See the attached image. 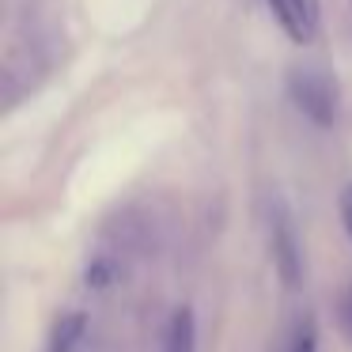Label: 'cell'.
<instances>
[{"label": "cell", "mask_w": 352, "mask_h": 352, "mask_svg": "<svg viewBox=\"0 0 352 352\" xmlns=\"http://www.w3.org/2000/svg\"><path fill=\"white\" fill-rule=\"evenodd\" d=\"M288 91H292V102H296L314 125L329 129V125L337 122V84L322 69H314V65L292 69Z\"/></svg>", "instance_id": "1"}, {"label": "cell", "mask_w": 352, "mask_h": 352, "mask_svg": "<svg viewBox=\"0 0 352 352\" xmlns=\"http://www.w3.org/2000/svg\"><path fill=\"white\" fill-rule=\"evenodd\" d=\"M273 265L276 273H280V280L288 284H299V276H303V246H299V235H296V223H292L288 208H284V201H276L273 205Z\"/></svg>", "instance_id": "2"}, {"label": "cell", "mask_w": 352, "mask_h": 352, "mask_svg": "<svg viewBox=\"0 0 352 352\" xmlns=\"http://www.w3.org/2000/svg\"><path fill=\"white\" fill-rule=\"evenodd\" d=\"M276 23L288 31L292 42H311L318 31V0H269Z\"/></svg>", "instance_id": "3"}, {"label": "cell", "mask_w": 352, "mask_h": 352, "mask_svg": "<svg viewBox=\"0 0 352 352\" xmlns=\"http://www.w3.org/2000/svg\"><path fill=\"white\" fill-rule=\"evenodd\" d=\"M84 329H87V318L80 311L61 314V322L54 326V337H50V352H76V344L84 341Z\"/></svg>", "instance_id": "4"}, {"label": "cell", "mask_w": 352, "mask_h": 352, "mask_svg": "<svg viewBox=\"0 0 352 352\" xmlns=\"http://www.w3.org/2000/svg\"><path fill=\"white\" fill-rule=\"evenodd\" d=\"M167 352H193V314L175 311L170 314V326H167Z\"/></svg>", "instance_id": "5"}, {"label": "cell", "mask_w": 352, "mask_h": 352, "mask_svg": "<svg viewBox=\"0 0 352 352\" xmlns=\"http://www.w3.org/2000/svg\"><path fill=\"white\" fill-rule=\"evenodd\" d=\"M288 352H318V337H314V322H311V318H303V322L296 326Z\"/></svg>", "instance_id": "6"}, {"label": "cell", "mask_w": 352, "mask_h": 352, "mask_svg": "<svg viewBox=\"0 0 352 352\" xmlns=\"http://www.w3.org/2000/svg\"><path fill=\"white\" fill-rule=\"evenodd\" d=\"M337 318H341V329H344V337L352 341V284H344V292H341V299H337Z\"/></svg>", "instance_id": "7"}, {"label": "cell", "mask_w": 352, "mask_h": 352, "mask_svg": "<svg viewBox=\"0 0 352 352\" xmlns=\"http://www.w3.org/2000/svg\"><path fill=\"white\" fill-rule=\"evenodd\" d=\"M341 220H344V231H349V239H352V186L341 193Z\"/></svg>", "instance_id": "8"}]
</instances>
